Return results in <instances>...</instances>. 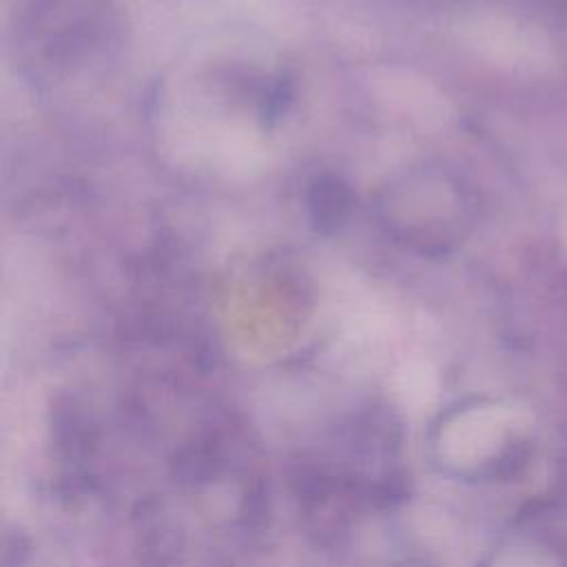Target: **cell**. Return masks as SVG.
<instances>
[{"mask_svg":"<svg viewBox=\"0 0 567 567\" xmlns=\"http://www.w3.org/2000/svg\"><path fill=\"white\" fill-rule=\"evenodd\" d=\"M514 414L492 401L456 403L430 427L434 465L461 481H483L505 470L516 445Z\"/></svg>","mask_w":567,"mask_h":567,"instance_id":"6da1fadb","label":"cell"}]
</instances>
